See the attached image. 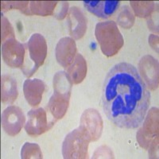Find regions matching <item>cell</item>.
<instances>
[{"label": "cell", "instance_id": "1", "mask_svg": "<svg viewBox=\"0 0 159 159\" xmlns=\"http://www.w3.org/2000/svg\"><path fill=\"white\" fill-rule=\"evenodd\" d=\"M103 110L109 121L123 129L143 124L150 104V92L137 68L127 62L115 65L103 81Z\"/></svg>", "mask_w": 159, "mask_h": 159}, {"label": "cell", "instance_id": "2", "mask_svg": "<svg viewBox=\"0 0 159 159\" xmlns=\"http://www.w3.org/2000/svg\"><path fill=\"white\" fill-rule=\"evenodd\" d=\"M72 83L66 72H58L53 77V94L49 99L46 109L52 117L57 119L64 117L68 110Z\"/></svg>", "mask_w": 159, "mask_h": 159}, {"label": "cell", "instance_id": "3", "mask_svg": "<svg viewBox=\"0 0 159 159\" xmlns=\"http://www.w3.org/2000/svg\"><path fill=\"white\" fill-rule=\"evenodd\" d=\"M25 55L21 69L25 76L30 77L43 65L47 55V44L45 38L40 34L31 35L25 45Z\"/></svg>", "mask_w": 159, "mask_h": 159}, {"label": "cell", "instance_id": "4", "mask_svg": "<svg viewBox=\"0 0 159 159\" xmlns=\"http://www.w3.org/2000/svg\"><path fill=\"white\" fill-rule=\"evenodd\" d=\"M95 35L102 52L107 57L115 56L121 49L124 43L117 24L113 21L97 23Z\"/></svg>", "mask_w": 159, "mask_h": 159}, {"label": "cell", "instance_id": "5", "mask_svg": "<svg viewBox=\"0 0 159 159\" xmlns=\"http://www.w3.org/2000/svg\"><path fill=\"white\" fill-rule=\"evenodd\" d=\"M90 140L80 127L70 132L64 140L62 154L64 158H87Z\"/></svg>", "mask_w": 159, "mask_h": 159}, {"label": "cell", "instance_id": "6", "mask_svg": "<svg viewBox=\"0 0 159 159\" xmlns=\"http://www.w3.org/2000/svg\"><path fill=\"white\" fill-rule=\"evenodd\" d=\"M28 121L25 130L29 135L37 137L48 131L55 124L57 119L48 120L47 111L42 107L32 109L28 112Z\"/></svg>", "mask_w": 159, "mask_h": 159}, {"label": "cell", "instance_id": "7", "mask_svg": "<svg viewBox=\"0 0 159 159\" xmlns=\"http://www.w3.org/2000/svg\"><path fill=\"white\" fill-rule=\"evenodd\" d=\"M25 55V47L15 38L6 40L2 45L4 62L11 68H22Z\"/></svg>", "mask_w": 159, "mask_h": 159}, {"label": "cell", "instance_id": "8", "mask_svg": "<svg viewBox=\"0 0 159 159\" xmlns=\"http://www.w3.org/2000/svg\"><path fill=\"white\" fill-rule=\"evenodd\" d=\"M79 127L89 138L90 142L99 139L103 130V121L99 112L92 108L84 111L80 119Z\"/></svg>", "mask_w": 159, "mask_h": 159}, {"label": "cell", "instance_id": "9", "mask_svg": "<svg viewBox=\"0 0 159 159\" xmlns=\"http://www.w3.org/2000/svg\"><path fill=\"white\" fill-rule=\"evenodd\" d=\"M25 121V116L20 107L10 106L2 111V127L8 135H17L22 130Z\"/></svg>", "mask_w": 159, "mask_h": 159}, {"label": "cell", "instance_id": "10", "mask_svg": "<svg viewBox=\"0 0 159 159\" xmlns=\"http://www.w3.org/2000/svg\"><path fill=\"white\" fill-rule=\"evenodd\" d=\"M158 110L153 107L150 109V113L147 118H145L143 124V127L139 130L137 139L139 144L145 149H147L150 146L152 139L157 137V127H158Z\"/></svg>", "mask_w": 159, "mask_h": 159}, {"label": "cell", "instance_id": "11", "mask_svg": "<svg viewBox=\"0 0 159 159\" xmlns=\"http://www.w3.org/2000/svg\"><path fill=\"white\" fill-rule=\"evenodd\" d=\"M76 55V45L74 40L69 37L62 38L56 46V58L62 67L67 69L73 62Z\"/></svg>", "mask_w": 159, "mask_h": 159}, {"label": "cell", "instance_id": "12", "mask_svg": "<svg viewBox=\"0 0 159 159\" xmlns=\"http://www.w3.org/2000/svg\"><path fill=\"white\" fill-rule=\"evenodd\" d=\"M119 1H84L88 11L100 18H108L114 15L119 7Z\"/></svg>", "mask_w": 159, "mask_h": 159}, {"label": "cell", "instance_id": "13", "mask_svg": "<svg viewBox=\"0 0 159 159\" xmlns=\"http://www.w3.org/2000/svg\"><path fill=\"white\" fill-rule=\"evenodd\" d=\"M158 64L157 60L151 56H146L139 62V70L152 90L157 88L158 84Z\"/></svg>", "mask_w": 159, "mask_h": 159}, {"label": "cell", "instance_id": "14", "mask_svg": "<svg viewBox=\"0 0 159 159\" xmlns=\"http://www.w3.org/2000/svg\"><path fill=\"white\" fill-rule=\"evenodd\" d=\"M69 33L74 39H80L87 30V20L82 11L76 7L70 8L68 15Z\"/></svg>", "mask_w": 159, "mask_h": 159}, {"label": "cell", "instance_id": "15", "mask_svg": "<svg viewBox=\"0 0 159 159\" xmlns=\"http://www.w3.org/2000/svg\"><path fill=\"white\" fill-rule=\"evenodd\" d=\"M45 90V84L42 80L27 79L24 82V96L27 103L32 107H37L39 105Z\"/></svg>", "mask_w": 159, "mask_h": 159}, {"label": "cell", "instance_id": "16", "mask_svg": "<svg viewBox=\"0 0 159 159\" xmlns=\"http://www.w3.org/2000/svg\"><path fill=\"white\" fill-rule=\"evenodd\" d=\"M66 72L72 84H78L83 81L87 74V64L81 54L76 55L73 62L67 68Z\"/></svg>", "mask_w": 159, "mask_h": 159}, {"label": "cell", "instance_id": "17", "mask_svg": "<svg viewBox=\"0 0 159 159\" xmlns=\"http://www.w3.org/2000/svg\"><path fill=\"white\" fill-rule=\"evenodd\" d=\"M18 95L17 82L12 76L4 75L2 76V95L1 99L3 103H12Z\"/></svg>", "mask_w": 159, "mask_h": 159}, {"label": "cell", "instance_id": "18", "mask_svg": "<svg viewBox=\"0 0 159 159\" xmlns=\"http://www.w3.org/2000/svg\"><path fill=\"white\" fill-rule=\"evenodd\" d=\"M57 2H30L29 9L30 15L47 16L52 15Z\"/></svg>", "mask_w": 159, "mask_h": 159}, {"label": "cell", "instance_id": "19", "mask_svg": "<svg viewBox=\"0 0 159 159\" xmlns=\"http://www.w3.org/2000/svg\"><path fill=\"white\" fill-rule=\"evenodd\" d=\"M130 5L134 9L135 15L140 18L150 16L154 8L153 2H130Z\"/></svg>", "mask_w": 159, "mask_h": 159}, {"label": "cell", "instance_id": "20", "mask_svg": "<svg viewBox=\"0 0 159 159\" xmlns=\"http://www.w3.org/2000/svg\"><path fill=\"white\" fill-rule=\"evenodd\" d=\"M118 23L125 29H129L134 22V16L128 6H124L117 18Z\"/></svg>", "mask_w": 159, "mask_h": 159}, {"label": "cell", "instance_id": "21", "mask_svg": "<svg viewBox=\"0 0 159 159\" xmlns=\"http://www.w3.org/2000/svg\"><path fill=\"white\" fill-rule=\"evenodd\" d=\"M22 158H42V153L38 145L25 143L21 152Z\"/></svg>", "mask_w": 159, "mask_h": 159}, {"label": "cell", "instance_id": "22", "mask_svg": "<svg viewBox=\"0 0 159 159\" xmlns=\"http://www.w3.org/2000/svg\"><path fill=\"white\" fill-rule=\"evenodd\" d=\"M29 2H2V10L3 11L11 9H18L25 15H30L29 9Z\"/></svg>", "mask_w": 159, "mask_h": 159}, {"label": "cell", "instance_id": "23", "mask_svg": "<svg viewBox=\"0 0 159 159\" xmlns=\"http://www.w3.org/2000/svg\"><path fill=\"white\" fill-rule=\"evenodd\" d=\"M9 38H15V32L8 20L2 16V42H5Z\"/></svg>", "mask_w": 159, "mask_h": 159}, {"label": "cell", "instance_id": "24", "mask_svg": "<svg viewBox=\"0 0 159 159\" xmlns=\"http://www.w3.org/2000/svg\"><path fill=\"white\" fill-rule=\"evenodd\" d=\"M60 9L57 10L56 12L54 13V16L57 19H63L65 18L68 12V7H69V2H59Z\"/></svg>", "mask_w": 159, "mask_h": 159}]
</instances>
